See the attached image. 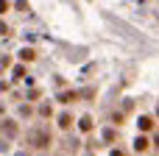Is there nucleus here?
<instances>
[{"mask_svg": "<svg viewBox=\"0 0 159 156\" xmlns=\"http://www.w3.org/2000/svg\"><path fill=\"white\" fill-rule=\"evenodd\" d=\"M0 131H6L8 137H14V134H17V126H14L11 120H6V126H0Z\"/></svg>", "mask_w": 159, "mask_h": 156, "instance_id": "1", "label": "nucleus"}, {"mask_svg": "<svg viewBox=\"0 0 159 156\" xmlns=\"http://www.w3.org/2000/svg\"><path fill=\"white\" fill-rule=\"evenodd\" d=\"M20 59L31 61V59H34V50H31V47H22V50H20Z\"/></svg>", "mask_w": 159, "mask_h": 156, "instance_id": "2", "label": "nucleus"}, {"mask_svg": "<svg viewBox=\"0 0 159 156\" xmlns=\"http://www.w3.org/2000/svg\"><path fill=\"white\" fill-rule=\"evenodd\" d=\"M134 148H137V151H145V148H148V140H145V137H140V140L134 142Z\"/></svg>", "mask_w": 159, "mask_h": 156, "instance_id": "3", "label": "nucleus"}, {"mask_svg": "<svg viewBox=\"0 0 159 156\" xmlns=\"http://www.w3.org/2000/svg\"><path fill=\"white\" fill-rule=\"evenodd\" d=\"M81 128H84V131H89V128H92V120H89V117H84V120H81Z\"/></svg>", "mask_w": 159, "mask_h": 156, "instance_id": "4", "label": "nucleus"}, {"mask_svg": "<svg viewBox=\"0 0 159 156\" xmlns=\"http://www.w3.org/2000/svg\"><path fill=\"white\" fill-rule=\"evenodd\" d=\"M140 128H143V131H148V128H151V120H148V117H143V120H140Z\"/></svg>", "mask_w": 159, "mask_h": 156, "instance_id": "5", "label": "nucleus"}, {"mask_svg": "<svg viewBox=\"0 0 159 156\" xmlns=\"http://www.w3.org/2000/svg\"><path fill=\"white\" fill-rule=\"evenodd\" d=\"M3 11H8V3H6V0H0V14H3Z\"/></svg>", "mask_w": 159, "mask_h": 156, "instance_id": "6", "label": "nucleus"}]
</instances>
